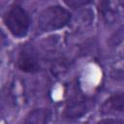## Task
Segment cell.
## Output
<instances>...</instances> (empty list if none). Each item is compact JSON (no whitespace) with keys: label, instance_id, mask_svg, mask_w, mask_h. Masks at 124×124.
Masks as SVG:
<instances>
[{"label":"cell","instance_id":"obj_5","mask_svg":"<svg viewBox=\"0 0 124 124\" xmlns=\"http://www.w3.org/2000/svg\"><path fill=\"white\" fill-rule=\"evenodd\" d=\"M51 111L47 108H38L32 109L23 120V124H47Z\"/></svg>","mask_w":124,"mask_h":124},{"label":"cell","instance_id":"obj_4","mask_svg":"<svg viewBox=\"0 0 124 124\" xmlns=\"http://www.w3.org/2000/svg\"><path fill=\"white\" fill-rule=\"evenodd\" d=\"M16 66L24 73L35 74L40 71L38 54L32 46L26 44L20 47L16 58Z\"/></svg>","mask_w":124,"mask_h":124},{"label":"cell","instance_id":"obj_6","mask_svg":"<svg viewBox=\"0 0 124 124\" xmlns=\"http://www.w3.org/2000/svg\"><path fill=\"white\" fill-rule=\"evenodd\" d=\"M103 108L107 110L124 113V93H115L111 95L105 102Z\"/></svg>","mask_w":124,"mask_h":124},{"label":"cell","instance_id":"obj_1","mask_svg":"<svg viewBox=\"0 0 124 124\" xmlns=\"http://www.w3.org/2000/svg\"><path fill=\"white\" fill-rule=\"evenodd\" d=\"M71 13L59 5L44 9L38 16V29L42 32H51L64 28L71 21Z\"/></svg>","mask_w":124,"mask_h":124},{"label":"cell","instance_id":"obj_2","mask_svg":"<svg viewBox=\"0 0 124 124\" xmlns=\"http://www.w3.org/2000/svg\"><path fill=\"white\" fill-rule=\"evenodd\" d=\"M3 21L10 33L16 38L25 37L31 23L28 13L21 5L17 3L10 6V8L4 14Z\"/></svg>","mask_w":124,"mask_h":124},{"label":"cell","instance_id":"obj_7","mask_svg":"<svg viewBox=\"0 0 124 124\" xmlns=\"http://www.w3.org/2000/svg\"><path fill=\"white\" fill-rule=\"evenodd\" d=\"M96 124H124V121L118 118H104L99 120Z\"/></svg>","mask_w":124,"mask_h":124},{"label":"cell","instance_id":"obj_3","mask_svg":"<svg viewBox=\"0 0 124 124\" xmlns=\"http://www.w3.org/2000/svg\"><path fill=\"white\" fill-rule=\"evenodd\" d=\"M87 110L86 97L81 91L75 89L69 96L63 111V117L68 120H73L81 117Z\"/></svg>","mask_w":124,"mask_h":124}]
</instances>
